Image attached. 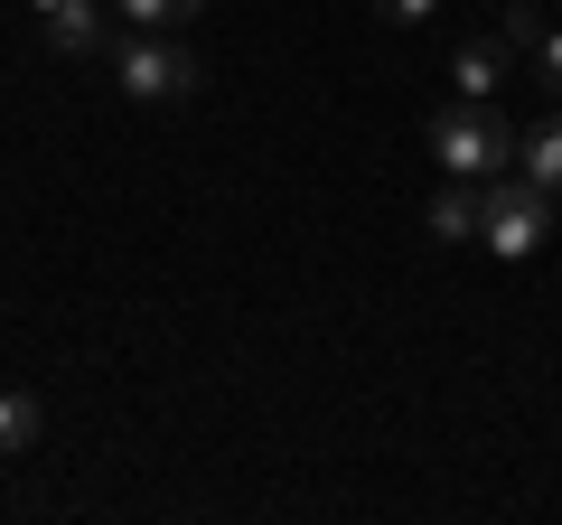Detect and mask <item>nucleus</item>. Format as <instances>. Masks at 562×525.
Returning a JSON list of instances; mask_svg holds the SVG:
<instances>
[{
  "mask_svg": "<svg viewBox=\"0 0 562 525\" xmlns=\"http://www.w3.org/2000/svg\"><path fill=\"white\" fill-rule=\"evenodd\" d=\"M47 432V413H38V394L29 384H0V460H20L29 442Z\"/></svg>",
  "mask_w": 562,
  "mask_h": 525,
  "instance_id": "obj_6",
  "label": "nucleus"
},
{
  "mask_svg": "<svg viewBox=\"0 0 562 525\" xmlns=\"http://www.w3.org/2000/svg\"><path fill=\"white\" fill-rule=\"evenodd\" d=\"M535 76H543V94L562 103V29H553V38H543V47H535Z\"/></svg>",
  "mask_w": 562,
  "mask_h": 525,
  "instance_id": "obj_11",
  "label": "nucleus"
},
{
  "mask_svg": "<svg viewBox=\"0 0 562 525\" xmlns=\"http://www.w3.org/2000/svg\"><path fill=\"white\" fill-rule=\"evenodd\" d=\"M113 10H122V29H188L206 0H113Z\"/></svg>",
  "mask_w": 562,
  "mask_h": 525,
  "instance_id": "obj_9",
  "label": "nucleus"
},
{
  "mask_svg": "<svg viewBox=\"0 0 562 525\" xmlns=\"http://www.w3.org/2000/svg\"><path fill=\"white\" fill-rule=\"evenodd\" d=\"M497 38H506V47H525V57H535V47L553 38V20H543V0H506V20H497Z\"/></svg>",
  "mask_w": 562,
  "mask_h": 525,
  "instance_id": "obj_10",
  "label": "nucleus"
},
{
  "mask_svg": "<svg viewBox=\"0 0 562 525\" xmlns=\"http://www.w3.org/2000/svg\"><path fill=\"white\" fill-rule=\"evenodd\" d=\"M113 76L132 103H188L198 94V57L179 47V29H132L113 38Z\"/></svg>",
  "mask_w": 562,
  "mask_h": 525,
  "instance_id": "obj_2",
  "label": "nucleus"
},
{
  "mask_svg": "<svg viewBox=\"0 0 562 525\" xmlns=\"http://www.w3.org/2000/svg\"><path fill=\"white\" fill-rule=\"evenodd\" d=\"M38 10H57V0H38Z\"/></svg>",
  "mask_w": 562,
  "mask_h": 525,
  "instance_id": "obj_13",
  "label": "nucleus"
},
{
  "mask_svg": "<svg viewBox=\"0 0 562 525\" xmlns=\"http://www.w3.org/2000/svg\"><path fill=\"white\" fill-rule=\"evenodd\" d=\"M553 10H562V0H553Z\"/></svg>",
  "mask_w": 562,
  "mask_h": 525,
  "instance_id": "obj_14",
  "label": "nucleus"
},
{
  "mask_svg": "<svg viewBox=\"0 0 562 525\" xmlns=\"http://www.w3.org/2000/svg\"><path fill=\"white\" fill-rule=\"evenodd\" d=\"M506 66V38H460V57H450V76H460V94H487Z\"/></svg>",
  "mask_w": 562,
  "mask_h": 525,
  "instance_id": "obj_8",
  "label": "nucleus"
},
{
  "mask_svg": "<svg viewBox=\"0 0 562 525\" xmlns=\"http://www.w3.org/2000/svg\"><path fill=\"white\" fill-rule=\"evenodd\" d=\"M375 10H384V20H394V29H422V20H431V10H441V0H375Z\"/></svg>",
  "mask_w": 562,
  "mask_h": 525,
  "instance_id": "obj_12",
  "label": "nucleus"
},
{
  "mask_svg": "<svg viewBox=\"0 0 562 525\" xmlns=\"http://www.w3.org/2000/svg\"><path fill=\"white\" fill-rule=\"evenodd\" d=\"M479 225H487V179H441V198H431V235L469 244Z\"/></svg>",
  "mask_w": 562,
  "mask_h": 525,
  "instance_id": "obj_5",
  "label": "nucleus"
},
{
  "mask_svg": "<svg viewBox=\"0 0 562 525\" xmlns=\"http://www.w3.org/2000/svg\"><path fill=\"white\" fill-rule=\"evenodd\" d=\"M113 0H57V10H47V47H57V57H103V47H113Z\"/></svg>",
  "mask_w": 562,
  "mask_h": 525,
  "instance_id": "obj_4",
  "label": "nucleus"
},
{
  "mask_svg": "<svg viewBox=\"0 0 562 525\" xmlns=\"http://www.w3.org/2000/svg\"><path fill=\"white\" fill-rule=\"evenodd\" d=\"M431 160H441V179H497V160H516V132L487 113V94H460L431 122Z\"/></svg>",
  "mask_w": 562,
  "mask_h": 525,
  "instance_id": "obj_1",
  "label": "nucleus"
},
{
  "mask_svg": "<svg viewBox=\"0 0 562 525\" xmlns=\"http://www.w3.org/2000/svg\"><path fill=\"white\" fill-rule=\"evenodd\" d=\"M543 235H553V188H535V179H487V225H479V244L497 262H525V254H543Z\"/></svg>",
  "mask_w": 562,
  "mask_h": 525,
  "instance_id": "obj_3",
  "label": "nucleus"
},
{
  "mask_svg": "<svg viewBox=\"0 0 562 525\" xmlns=\"http://www.w3.org/2000/svg\"><path fill=\"white\" fill-rule=\"evenodd\" d=\"M516 160H525V179H535V188H553V198H562V113H543L535 132H525Z\"/></svg>",
  "mask_w": 562,
  "mask_h": 525,
  "instance_id": "obj_7",
  "label": "nucleus"
}]
</instances>
